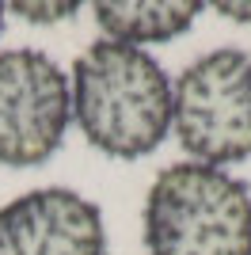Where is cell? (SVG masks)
I'll use <instances>...</instances> for the list:
<instances>
[{
    "label": "cell",
    "instance_id": "3",
    "mask_svg": "<svg viewBox=\"0 0 251 255\" xmlns=\"http://www.w3.org/2000/svg\"><path fill=\"white\" fill-rule=\"evenodd\" d=\"M179 145L209 168L251 156V53L209 50L171 88Z\"/></svg>",
    "mask_w": 251,
    "mask_h": 255
},
{
    "label": "cell",
    "instance_id": "7",
    "mask_svg": "<svg viewBox=\"0 0 251 255\" xmlns=\"http://www.w3.org/2000/svg\"><path fill=\"white\" fill-rule=\"evenodd\" d=\"M8 11H15L27 23H61V19H73L76 4L73 0H57V4H8Z\"/></svg>",
    "mask_w": 251,
    "mask_h": 255
},
{
    "label": "cell",
    "instance_id": "2",
    "mask_svg": "<svg viewBox=\"0 0 251 255\" xmlns=\"http://www.w3.org/2000/svg\"><path fill=\"white\" fill-rule=\"evenodd\" d=\"M148 255H251V187L198 160L171 164L145 198Z\"/></svg>",
    "mask_w": 251,
    "mask_h": 255
},
{
    "label": "cell",
    "instance_id": "8",
    "mask_svg": "<svg viewBox=\"0 0 251 255\" xmlns=\"http://www.w3.org/2000/svg\"><path fill=\"white\" fill-rule=\"evenodd\" d=\"M217 11L225 15V19H236V23H251V4H217Z\"/></svg>",
    "mask_w": 251,
    "mask_h": 255
},
{
    "label": "cell",
    "instance_id": "4",
    "mask_svg": "<svg viewBox=\"0 0 251 255\" xmlns=\"http://www.w3.org/2000/svg\"><path fill=\"white\" fill-rule=\"evenodd\" d=\"M73 92L61 65L42 50L0 53V164L34 168L61 149Z\"/></svg>",
    "mask_w": 251,
    "mask_h": 255
},
{
    "label": "cell",
    "instance_id": "1",
    "mask_svg": "<svg viewBox=\"0 0 251 255\" xmlns=\"http://www.w3.org/2000/svg\"><path fill=\"white\" fill-rule=\"evenodd\" d=\"M69 92L88 145L107 156H148L171 129V84L141 46L92 42L73 65Z\"/></svg>",
    "mask_w": 251,
    "mask_h": 255
},
{
    "label": "cell",
    "instance_id": "5",
    "mask_svg": "<svg viewBox=\"0 0 251 255\" xmlns=\"http://www.w3.org/2000/svg\"><path fill=\"white\" fill-rule=\"evenodd\" d=\"M107 229L92 198L38 187L0 206V255H103Z\"/></svg>",
    "mask_w": 251,
    "mask_h": 255
},
{
    "label": "cell",
    "instance_id": "6",
    "mask_svg": "<svg viewBox=\"0 0 251 255\" xmlns=\"http://www.w3.org/2000/svg\"><path fill=\"white\" fill-rule=\"evenodd\" d=\"M198 19L194 0H99L95 23L103 27L111 42L141 46L148 42H171L187 34Z\"/></svg>",
    "mask_w": 251,
    "mask_h": 255
},
{
    "label": "cell",
    "instance_id": "9",
    "mask_svg": "<svg viewBox=\"0 0 251 255\" xmlns=\"http://www.w3.org/2000/svg\"><path fill=\"white\" fill-rule=\"evenodd\" d=\"M4 11H8V8H4V4H0V31H4Z\"/></svg>",
    "mask_w": 251,
    "mask_h": 255
}]
</instances>
